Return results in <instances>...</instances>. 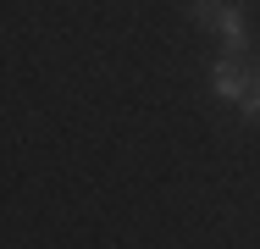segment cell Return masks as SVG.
I'll return each mask as SVG.
<instances>
[{"label": "cell", "instance_id": "obj_2", "mask_svg": "<svg viewBox=\"0 0 260 249\" xmlns=\"http://www.w3.org/2000/svg\"><path fill=\"white\" fill-rule=\"evenodd\" d=\"M249 78H255V67H244L238 55H216L210 61V95L216 100H233V105H244V95H249Z\"/></svg>", "mask_w": 260, "mask_h": 249}, {"label": "cell", "instance_id": "obj_1", "mask_svg": "<svg viewBox=\"0 0 260 249\" xmlns=\"http://www.w3.org/2000/svg\"><path fill=\"white\" fill-rule=\"evenodd\" d=\"M210 34L221 39V55H238V61H244V55L255 50V28H249V6H244V0H227V6H221V11L210 17Z\"/></svg>", "mask_w": 260, "mask_h": 249}, {"label": "cell", "instance_id": "obj_3", "mask_svg": "<svg viewBox=\"0 0 260 249\" xmlns=\"http://www.w3.org/2000/svg\"><path fill=\"white\" fill-rule=\"evenodd\" d=\"M238 116H244V122H260V61H255V78H249V95L238 105Z\"/></svg>", "mask_w": 260, "mask_h": 249}, {"label": "cell", "instance_id": "obj_4", "mask_svg": "<svg viewBox=\"0 0 260 249\" xmlns=\"http://www.w3.org/2000/svg\"><path fill=\"white\" fill-rule=\"evenodd\" d=\"M221 6H227V0H188V17H194L200 28H210V17H216Z\"/></svg>", "mask_w": 260, "mask_h": 249}]
</instances>
